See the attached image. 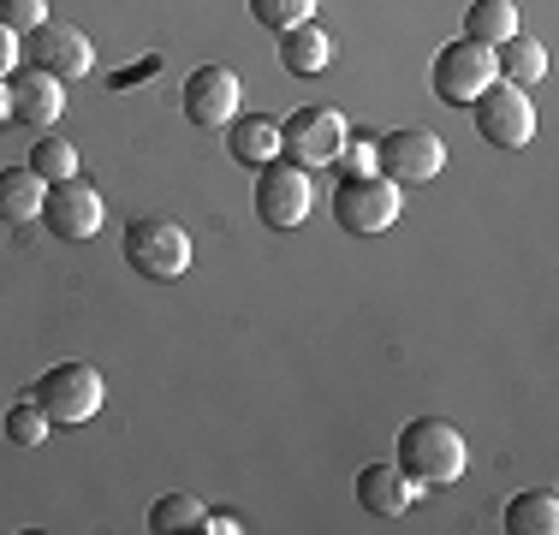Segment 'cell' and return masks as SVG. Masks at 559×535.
<instances>
[{"mask_svg":"<svg viewBox=\"0 0 559 535\" xmlns=\"http://www.w3.org/2000/svg\"><path fill=\"white\" fill-rule=\"evenodd\" d=\"M464 459H471V452H464V435L441 417H417V423L399 428L393 464L417 482V488H447V482H459Z\"/></svg>","mask_w":559,"mask_h":535,"instance_id":"1","label":"cell"},{"mask_svg":"<svg viewBox=\"0 0 559 535\" xmlns=\"http://www.w3.org/2000/svg\"><path fill=\"white\" fill-rule=\"evenodd\" d=\"M405 209V191L393 179H381L376 167L369 173H340L334 179V226L352 238H381Z\"/></svg>","mask_w":559,"mask_h":535,"instance_id":"2","label":"cell"},{"mask_svg":"<svg viewBox=\"0 0 559 535\" xmlns=\"http://www.w3.org/2000/svg\"><path fill=\"white\" fill-rule=\"evenodd\" d=\"M102 393H108V387H102V369H90V364H55L31 381V399L43 405L48 428L90 423L102 411Z\"/></svg>","mask_w":559,"mask_h":535,"instance_id":"3","label":"cell"},{"mask_svg":"<svg viewBox=\"0 0 559 535\" xmlns=\"http://www.w3.org/2000/svg\"><path fill=\"white\" fill-rule=\"evenodd\" d=\"M310 203H316L310 167H298V160H286V155H274L269 167H257V221L269 226V233L304 226Z\"/></svg>","mask_w":559,"mask_h":535,"instance_id":"4","label":"cell"},{"mask_svg":"<svg viewBox=\"0 0 559 535\" xmlns=\"http://www.w3.org/2000/svg\"><path fill=\"white\" fill-rule=\"evenodd\" d=\"M488 84H495V48H476L471 36L447 43L429 66V90H435V102H447V107H471Z\"/></svg>","mask_w":559,"mask_h":535,"instance_id":"5","label":"cell"},{"mask_svg":"<svg viewBox=\"0 0 559 535\" xmlns=\"http://www.w3.org/2000/svg\"><path fill=\"white\" fill-rule=\"evenodd\" d=\"M441 167H447V143L435 138V131L399 126V131H381L376 138V173L393 179L399 191H405V185H429Z\"/></svg>","mask_w":559,"mask_h":535,"instance_id":"6","label":"cell"},{"mask_svg":"<svg viewBox=\"0 0 559 535\" xmlns=\"http://www.w3.org/2000/svg\"><path fill=\"white\" fill-rule=\"evenodd\" d=\"M126 262L143 280H179L191 268V233L179 221H131L126 226Z\"/></svg>","mask_w":559,"mask_h":535,"instance_id":"7","label":"cell"},{"mask_svg":"<svg viewBox=\"0 0 559 535\" xmlns=\"http://www.w3.org/2000/svg\"><path fill=\"white\" fill-rule=\"evenodd\" d=\"M471 119H476V138L495 143V150H524L536 138V107L518 84H500V78L471 102Z\"/></svg>","mask_w":559,"mask_h":535,"instance_id":"8","label":"cell"},{"mask_svg":"<svg viewBox=\"0 0 559 535\" xmlns=\"http://www.w3.org/2000/svg\"><path fill=\"white\" fill-rule=\"evenodd\" d=\"M19 60L36 66V72H48V78H60V84H72V78H84L90 66H96V48H90V36L78 31V24L48 19V24H36L31 36H19Z\"/></svg>","mask_w":559,"mask_h":535,"instance_id":"9","label":"cell"},{"mask_svg":"<svg viewBox=\"0 0 559 535\" xmlns=\"http://www.w3.org/2000/svg\"><path fill=\"white\" fill-rule=\"evenodd\" d=\"M345 138H352V126H345L334 107H298L280 126V155L298 160V167H334Z\"/></svg>","mask_w":559,"mask_h":535,"instance_id":"10","label":"cell"},{"mask_svg":"<svg viewBox=\"0 0 559 535\" xmlns=\"http://www.w3.org/2000/svg\"><path fill=\"white\" fill-rule=\"evenodd\" d=\"M102 191L90 179H60V185H48V197H43V221H48V233L66 238V245H84V238H96L102 233Z\"/></svg>","mask_w":559,"mask_h":535,"instance_id":"11","label":"cell"},{"mask_svg":"<svg viewBox=\"0 0 559 535\" xmlns=\"http://www.w3.org/2000/svg\"><path fill=\"white\" fill-rule=\"evenodd\" d=\"M238 102H245V78L233 66H197L185 78V119L209 131H226L238 119Z\"/></svg>","mask_w":559,"mask_h":535,"instance_id":"12","label":"cell"},{"mask_svg":"<svg viewBox=\"0 0 559 535\" xmlns=\"http://www.w3.org/2000/svg\"><path fill=\"white\" fill-rule=\"evenodd\" d=\"M12 126H31V131H55L60 107H66V84L48 72H36V66H24L19 78H12Z\"/></svg>","mask_w":559,"mask_h":535,"instance_id":"13","label":"cell"},{"mask_svg":"<svg viewBox=\"0 0 559 535\" xmlns=\"http://www.w3.org/2000/svg\"><path fill=\"white\" fill-rule=\"evenodd\" d=\"M411 500H417V482L399 471V464H364L357 471V506L369 518H399Z\"/></svg>","mask_w":559,"mask_h":535,"instance_id":"14","label":"cell"},{"mask_svg":"<svg viewBox=\"0 0 559 535\" xmlns=\"http://www.w3.org/2000/svg\"><path fill=\"white\" fill-rule=\"evenodd\" d=\"M280 66H286L292 78H316L334 66V36L322 31L316 19L292 24V31H280Z\"/></svg>","mask_w":559,"mask_h":535,"instance_id":"15","label":"cell"},{"mask_svg":"<svg viewBox=\"0 0 559 535\" xmlns=\"http://www.w3.org/2000/svg\"><path fill=\"white\" fill-rule=\"evenodd\" d=\"M226 155H233L238 167H269V160L280 155V119L238 114L233 126H226Z\"/></svg>","mask_w":559,"mask_h":535,"instance_id":"16","label":"cell"},{"mask_svg":"<svg viewBox=\"0 0 559 535\" xmlns=\"http://www.w3.org/2000/svg\"><path fill=\"white\" fill-rule=\"evenodd\" d=\"M43 197H48V185L31 167H0V226L43 221Z\"/></svg>","mask_w":559,"mask_h":535,"instance_id":"17","label":"cell"},{"mask_svg":"<svg viewBox=\"0 0 559 535\" xmlns=\"http://www.w3.org/2000/svg\"><path fill=\"white\" fill-rule=\"evenodd\" d=\"M542 72H548V48H542L536 36H506V43L495 48V78H500V84L530 90Z\"/></svg>","mask_w":559,"mask_h":535,"instance_id":"18","label":"cell"},{"mask_svg":"<svg viewBox=\"0 0 559 535\" xmlns=\"http://www.w3.org/2000/svg\"><path fill=\"white\" fill-rule=\"evenodd\" d=\"M506 530L512 535H554L559 530V500L548 488H530L506 500Z\"/></svg>","mask_w":559,"mask_h":535,"instance_id":"19","label":"cell"},{"mask_svg":"<svg viewBox=\"0 0 559 535\" xmlns=\"http://www.w3.org/2000/svg\"><path fill=\"white\" fill-rule=\"evenodd\" d=\"M464 36H471L476 48H500L506 36H518V7L512 0H471V12H464Z\"/></svg>","mask_w":559,"mask_h":535,"instance_id":"20","label":"cell"},{"mask_svg":"<svg viewBox=\"0 0 559 535\" xmlns=\"http://www.w3.org/2000/svg\"><path fill=\"white\" fill-rule=\"evenodd\" d=\"M24 167H31L43 185H60V179H72V173H78V150L66 138H55V131H36L31 160H24Z\"/></svg>","mask_w":559,"mask_h":535,"instance_id":"21","label":"cell"},{"mask_svg":"<svg viewBox=\"0 0 559 535\" xmlns=\"http://www.w3.org/2000/svg\"><path fill=\"white\" fill-rule=\"evenodd\" d=\"M150 530H155V535L203 530V500H191V494H162V500L150 506Z\"/></svg>","mask_w":559,"mask_h":535,"instance_id":"22","label":"cell"},{"mask_svg":"<svg viewBox=\"0 0 559 535\" xmlns=\"http://www.w3.org/2000/svg\"><path fill=\"white\" fill-rule=\"evenodd\" d=\"M7 440H12V447H43V440H48V417H43V405H36L31 393L7 411Z\"/></svg>","mask_w":559,"mask_h":535,"instance_id":"23","label":"cell"},{"mask_svg":"<svg viewBox=\"0 0 559 535\" xmlns=\"http://www.w3.org/2000/svg\"><path fill=\"white\" fill-rule=\"evenodd\" d=\"M250 19L280 36V31H292V24L316 19V0H250Z\"/></svg>","mask_w":559,"mask_h":535,"instance_id":"24","label":"cell"},{"mask_svg":"<svg viewBox=\"0 0 559 535\" xmlns=\"http://www.w3.org/2000/svg\"><path fill=\"white\" fill-rule=\"evenodd\" d=\"M0 24L12 36H31L36 24H48V0H0Z\"/></svg>","mask_w":559,"mask_h":535,"instance_id":"25","label":"cell"},{"mask_svg":"<svg viewBox=\"0 0 559 535\" xmlns=\"http://www.w3.org/2000/svg\"><path fill=\"white\" fill-rule=\"evenodd\" d=\"M12 60H19V36H12L7 24H0V78L12 72Z\"/></svg>","mask_w":559,"mask_h":535,"instance_id":"26","label":"cell"},{"mask_svg":"<svg viewBox=\"0 0 559 535\" xmlns=\"http://www.w3.org/2000/svg\"><path fill=\"white\" fill-rule=\"evenodd\" d=\"M0 126H12V90H7V78H0Z\"/></svg>","mask_w":559,"mask_h":535,"instance_id":"27","label":"cell"}]
</instances>
